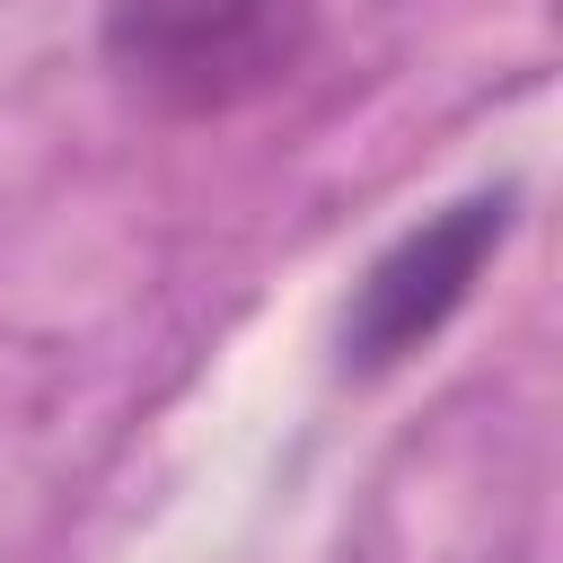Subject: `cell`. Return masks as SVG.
I'll list each match as a JSON object with an SVG mask.
<instances>
[{
    "mask_svg": "<svg viewBox=\"0 0 563 563\" xmlns=\"http://www.w3.org/2000/svg\"><path fill=\"white\" fill-rule=\"evenodd\" d=\"M106 70L176 114H229L273 97L308 44L317 0H106Z\"/></svg>",
    "mask_w": 563,
    "mask_h": 563,
    "instance_id": "6da1fadb",
    "label": "cell"
},
{
    "mask_svg": "<svg viewBox=\"0 0 563 563\" xmlns=\"http://www.w3.org/2000/svg\"><path fill=\"white\" fill-rule=\"evenodd\" d=\"M510 211L519 202L501 185V194H466V202L413 220L405 238H387L361 264L352 299H343V369H396V361H413L466 308V290L484 282V264L501 255Z\"/></svg>",
    "mask_w": 563,
    "mask_h": 563,
    "instance_id": "7a4b0ae2",
    "label": "cell"
}]
</instances>
